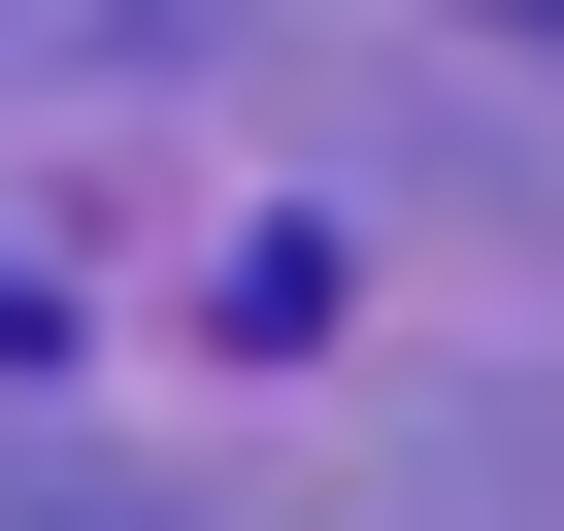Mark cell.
<instances>
[{"label": "cell", "mask_w": 564, "mask_h": 531, "mask_svg": "<svg viewBox=\"0 0 564 531\" xmlns=\"http://www.w3.org/2000/svg\"><path fill=\"white\" fill-rule=\"evenodd\" d=\"M498 34H564V0H498Z\"/></svg>", "instance_id": "cell-1"}]
</instances>
